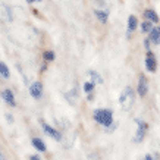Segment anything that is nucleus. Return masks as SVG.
Wrapping results in <instances>:
<instances>
[{
  "mask_svg": "<svg viewBox=\"0 0 160 160\" xmlns=\"http://www.w3.org/2000/svg\"><path fill=\"white\" fill-rule=\"evenodd\" d=\"M135 97H137L135 90L128 85V87H125L122 90L121 96H119V104H121V107L125 112L131 110L134 107V104H135Z\"/></svg>",
  "mask_w": 160,
  "mask_h": 160,
  "instance_id": "f257e3e1",
  "label": "nucleus"
},
{
  "mask_svg": "<svg viewBox=\"0 0 160 160\" xmlns=\"http://www.w3.org/2000/svg\"><path fill=\"white\" fill-rule=\"evenodd\" d=\"M92 119L97 122L98 125L104 126V129L109 128V126L115 122L113 119V112L110 109H96L92 112Z\"/></svg>",
  "mask_w": 160,
  "mask_h": 160,
  "instance_id": "f03ea898",
  "label": "nucleus"
},
{
  "mask_svg": "<svg viewBox=\"0 0 160 160\" xmlns=\"http://www.w3.org/2000/svg\"><path fill=\"white\" fill-rule=\"evenodd\" d=\"M135 123H137V132L132 140H134V142L140 144V142H142V140L146 138V134H147V131H148V123H147L146 121L140 119V118H135Z\"/></svg>",
  "mask_w": 160,
  "mask_h": 160,
  "instance_id": "7ed1b4c3",
  "label": "nucleus"
},
{
  "mask_svg": "<svg viewBox=\"0 0 160 160\" xmlns=\"http://www.w3.org/2000/svg\"><path fill=\"white\" fill-rule=\"evenodd\" d=\"M40 125H41V128H43V131L46 135H49L50 138H53L54 141H62V132H60V129H58V128H54V126L49 125L47 122H44L43 119L40 121Z\"/></svg>",
  "mask_w": 160,
  "mask_h": 160,
  "instance_id": "20e7f679",
  "label": "nucleus"
},
{
  "mask_svg": "<svg viewBox=\"0 0 160 160\" xmlns=\"http://www.w3.org/2000/svg\"><path fill=\"white\" fill-rule=\"evenodd\" d=\"M147 92H148V81L144 73H141L138 77V85H137V94L140 97H146Z\"/></svg>",
  "mask_w": 160,
  "mask_h": 160,
  "instance_id": "39448f33",
  "label": "nucleus"
},
{
  "mask_svg": "<svg viewBox=\"0 0 160 160\" xmlns=\"http://www.w3.org/2000/svg\"><path fill=\"white\" fill-rule=\"evenodd\" d=\"M146 69L148 71V72H151V73H154L156 72V69H157V60H156V56H154V53L153 52H147V54H146Z\"/></svg>",
  "mask_w": 160,
  "mask_h": 160,
  "instance_id": "423d86ee",
  "label": "nucleus"
},
{
  "mask_svg": "<svg viewBox=\"0 0 160 160\" xmlns=\"http://www.w3.org/2000/svg\"><path fill=\"white\" fill-rule=\"evenodd\" d=\"M29 94H31V97L35 98V100H40V98L43 97V84L40 82V81H35L29 85Z\"/></svg>",
  "mask_w": 160,
  "mask_h": 160,
  "instance_id": "0eeeda50",
  "label": "nucleus"
},
{
  "mask_svg": "<svg viewBox=\"0 0 160 160\" xmlns=\"http://www.w3.org/2000/svg\"><path fill=\"white\" fill-rule=\"evenodd\" d=\"M2 100L10 107H16V98H15V94L12 90L9 88H5L3 91H2Z\"/></svg>",
  "mask_w": 160,
  "mask_h": 160,
  "instance_id": "6e6552de",
  "label": "nucleus"
},
{
  "mask_svg": "<svg viewBox=\"0 0 160 160\" xmlns=\"http://www.w3.org/2000/svg\"><path fill=\"white\" fill-rule=\"evenodd\" d=\"M126 25H128V27H126V38H129L131 34H132V31H135L137 27L140 25L135 15H129V16H128V22H126Z\"/></svg>",
  "mask_w": 160,
  "mask_h": 160,
  "instance_id": "1a4fd4ad",
  "label": "nucleus"
},
{
  "mask_svg": "<svg viewBox=\"0 0 160 160\" xmlns=\"http://www.w3.org/2000/svg\"><path fill=\"white\" fill-rule=\"evenodd\" d=\"M31 146L34 147L38 153H46V151H47V146H46V142H44L41 138H38V137H34V138L31 140Z\"/></svg>",
  "mask_w": 160,
  "mask_h": 160,
  "instance_id": "9d476101",
  "label": "nucleus"
},
{
  "mask_svg": "<svg viewBox=\"0 0 160 160\" xmlns=\"http://www.w3.org/2000/svg\"><path fill=\"white\" fill-rule=\"evenodd\" d=\"M147 38L150 40L151 44H160V25L159 27H154V28L151 29L150 32H148V37Z\"/></svg>",
  "mask_w": 160,
  "mask_h": 160,
  "instance_id": "9b49d317",
  "label": "nucleus"
},
{
  "mask_svg": "<svg viewBox=\"0 0 160 160\" xmlns=\"http://www.w3.org/2000/svg\"><path fill=\"white\" fill-rule=\"evenodd\" d=\"M142 15H144L146 21H150L151 24H157V22H159V15H157V12H156V10L146 9L144 12H142Z\"/></svg>",
  "mask_w": 160,
  "mask_h": 160,
  "instance_id": "f8f14e48",
  "label": "nucleus"
},
{
  "mask_svg": "<svg viewBox=\"0 0 160 160\" xmlns=\"http://www.w3.org/2000/svg\"><path fill=\"white\" fill-rule=\"evenodd\" d=\"M94 16L98 19L100 24H107V19H109V12L107 10H102V9H96L94 10Z\"/></svg>",
  "mask_w": 160,
  "mask_h": 160,
  "instance_id": "ddd939ff",
  "label": "nucleus"
},
{
  "mask_svg": "<svg viewBox=\"0 0 160 160\" xmlns=\"http://www.w3.org/2000/svg\"><path fill=\"white\" fill-rule=\"evenodd\" d=\"M88 75H90L91 82L94 84V85H96V84H103V78L98 72H96V71H88Z\"/></svg>",
  "mask_w": 160,
  "mask_h": 160,
  "instance_id": "4468645a",
  "label": "nucleus"
},
{
  "mask_svg": "<svg viewBox=\"0 0 160 160\" xmlns=\"http://www.w3.org/2000/svg\"><path fill=\"white\" fill-rule=\"evenodd\" d=\"M140 28H141V32H142V34H148L151 29L154 28V25L151 24L150 21H142V24H140Z\"/></svg>",
  "mask_w": 160,
  "mask_h": 160,
  "instance_id": "2eb2a0df",
  "label": "nucleus"
},
{
  "mask_svg": "<svg viewBox=\"0 0 160 160\" xmlns=\"http://www.w3.org/2000/svg\"><path fill=\"white\" fill-rule=\"evenodd\" d=\"M54 59H56V54H54L53 50H46V52H43V62L50 63V62H53Z\"/></svg>",
  "mask_w": 160,
  "mask_h": 160,
  "instance_id": "dca6fc26",
  "label": "nucleus"
},
{
  "mask_svg": "<svg viewBox=\"0 0 160 160\" xmlns=\"http://www.w3.org/2000/svg\"><path fill=\"white\" fill-rule=\"evenodd\" d=\"M0 75L3 78H10V71L5 62H0Z\"/></svg>",
  "mask_w": 160,
  "mask_h": 160,
  "instance_id": "f3484780",
  "label": "nucleus"
},
{
  "mask_svg": "<svg viewBox=\"0 0 160 160\" xmlns=\"http://www.w3.org/2000/svg\"><path fill=\"white\" fill-rule=\"evenodd\" d=\"M82 88H84V92H87V94H90V92L94 91V88H96V85H94V84H92L91 81H87V82H84Z\"/></svg>",
  "mask_w": 160,
  "mask_h": 160,
  "instance_id": "a211bd4d",
  "label": "nucleus"
},
{
  "mask_svg": "<svg viewBox=\"0 0 160 160\" xmlns=\"http://www.w3.org/2000/svg\"><path fill=\"white\" fill-rule=\"evenodd\" d=\"M3 10H5V15H6V19H8V21H9V22H10V21H12V19H13V18H12V9H10V8H9V6H3Z\"/></svg>",
  "mask_w": 160,
  "mask_h": 160,
  "instance_id": "6ab92c4d",
  "label": "nucleus"
},
{
  "mask_svg": "<svg viewBox=\"0 0 160 160\" xmlns=\"http://www.w3.org/2000/svg\"><path fill=\"white\" fill-rule=\"evenodd\" d=\"M116 128H118V123H116V122H113V123H112L109 128H106V132H109V134H113V132L116 131Z\"/></svg>",
  "mask_w": 160,
  "mask_h": 160,
  "instance_id": "aec40b11",
  "label": "nucleus"
},
{
  "mask_svg": "<svg viewBox=\"0 0 160 160\" xmlns=\"http://www.w3.org/2000/svg\"><path fill=\"white\" fill-rule=\"evenodd\" d=\"M142 43H144V49H146L147 52H150V49H151L150 40H148V38H144V41H142Z\"/></svg>",
  "mask_w": 160,
  "mask_h": 160,
  "instance_id": "412c9836",
  "label": "nucleus"
},
{
  "mask_svg": "<svg viewBox=\"0 0 160 160\" xmlns=\"http://www.w3.org/2000/svg\"><path fill=\"white\" fill-rule=\"evenodd\" d=\"M47 65H49V63H46V62L41 63V66H40V72H41V73L46 72V71H47Z\"/></svg>",
  "mask_w": 160,
  "mask_h": 160,
  "instance_id": "4be33fe9",
  "label": "nucleus"
},
{
  "mask_svg": "<svg viewBox=\"0 0 160 160\" xmlns=\"http://www.w3.org/2000/svg\"><path fill=\"white\" fill-rule=\"evenodd\" d=\"M6 121H8V123H13V116L10 115V113H6Z\"/></svg>",
  "mask_w": 160,
  "mask_h": 160,
  "instance_id": "5701e85b",
  "label": "nucleus"
},
{
  "mask_svg": "<svg viewBox=\"0 0 160 160\" xmlns=\"http://www.w3.org/2000/svg\"><path fill=\"white\" fill-rule=\"evenodd\" d=\"M29 160H41V157L38 154H32V156H29Z\"/></svg>",
  "mask_w": 160,
  "mask_h": 160,
  "instance_id": "b1692460",
  "label": "nucleus"
},
{
  "mask_svg": "<svg viewBox=\"0 0 160 160\" xmlns=\"http://www.w3.org/2000/svg\"><path fill=\"white\" fill-rule=\"evenodd\" d=\"M87 100H88V102H92V100H94V94H92V92L87 94Z\"/></svg>",
  "mask_w": 160,
  "mask_h": 160,
  "instance_id": "393cba45",
  "label": "nucleus"
},
{
  "mask_svg": "<svg viewBox=\"0 0 160 160\" xmlns=\"http://www.w3.org/2000/svg\"><path fill=\"white\" fill-rule=\"evenodd\" d=\"M35 2H43V0H27L28 5H32V3H35Z\"/></svg>",
  "mask_w": 160,
  "mask_h": 160,
  "instance_id": "a878e982",
  "label": "nucleus"
},
{
  "mask_svg": "<svg viewBox=\"0 0 160 160\" xmlns=\"http://www.w3.org/2000/svg\"><path fill=\"white\" fill-rule=\"evenodd\" d=\"M144 160H156V159H153V157H151L150 154H147L146 157H144Z\"/></svg>",
  "mask_w": 160,
  "mask_h": 160,
  "instance_id": "bb28decb",
  "label": "nucleus"
},
{
  "mask_svg": "<svg viewBox=\"0 0 160 160\" xmlns=\"http://www.w3.org/2000/svg\"><path fill=\"white\" fill-rule=\"evenodd\" d=\"M0 160H6V157L3 154H2V153H0Z\"/></svg>",
  "mask_w": 160,
  "mask_h": 160,
  "instance_id": "cd10ccee",
  "label": "nucleus"
},
{
  "mask_svg": "<svg viewBox=\"0 0 160 160\" xmlns=\"http://www.w3.org/2000/svg\"><path fill=\"white\" fill-rule=\"evenodd\" d=\"M96 160H100V159H98V157H96Z\"/></svg>",
  "mask_w": 160,
  "mask_h": 160,
  "instance_id": "c85d7f7f",
  "label": "nucleus"
},
{
  "mask_svg": "<svg viewBox=\"0 0 160 160\" xmlns=\"http://www.w3.org/2000/svg\"><path fill=\"white\" fill-rule=\"evenodd\" d=\"M0 153H2V151H0Z\"/></svg>",
  "mask_w": 160,
  "mask_h": 160,
  "instance_id": "c756f323",
  "label": "nucleus"
}]
</instances>
